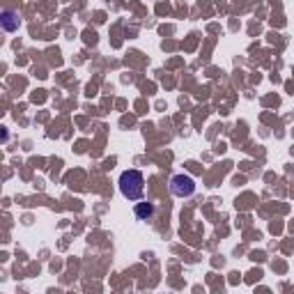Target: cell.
<instances>
[{"instance_id": "6da1fadb", "label": "cell", "mask_w": 294, "mask_h": 294, "mask_svg": "<svg viewBox=\"0 0 294 294\" xmlns=\"http://www.w3.org/2000/svg\"><path fill=\"white\" fill-rule=\"evenodd\" d=\"M120 193L126 200H140L145 193V177L140 170H124L120 175Z\"/></svg>"}, {"instance_id": "277c9868", "label": "cell", "mask_w": 294, "mask_h": 294, "mask_svg": "<svg viewBox=\"0 0 294 294\" xmlns=\"http://www.w3.org/2000/svg\"><path fill=\"white\" fill-rule=\"evenodd\" d=\"M133 214H136L140 221H147V218H152V214H154V204L152 202H138L136 204V209H133Z\"/></svg>"}, {"instance_id": "3957f363", "label": "cell", "mask_w": 294, "mask_h": 294, "mask_svg": "<svg viewBox=\"0 0 294 294\" xmlns=\"http://www.w3.org/2000/svg\"><path fill=\"white\" fill-rule=\"evenodd\" d=\"M2 28L7 32L18 30V12L14 9H2Z\"/></svg>"}, {"instance_id": "7a4b0ae2", "label": "cell", "mask_w": 294, "mask_h": 294, "mask_svg": "<svg viewBox=\"0 0 294 294\" xmlns=\"http://www.w3.org/2000/svg\"><path fill=\"white\" fill-rule=\"evenodd\" d=\"M170 191H173V196H177V198H189V196L196 193V182H193V177L180 173L170 180Z\"/></svg>"}]
</instances>
